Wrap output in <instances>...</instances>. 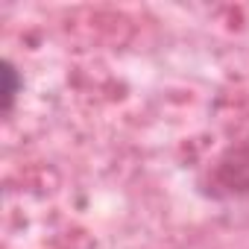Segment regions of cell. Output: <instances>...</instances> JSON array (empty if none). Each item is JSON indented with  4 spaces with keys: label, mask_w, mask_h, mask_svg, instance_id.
<instances>
[{
    "label": "cell",
    "mask_w": 249,
    "mask_h": 249,
    "mask_svg": "<svg viewBox=\"0 0 249 249\" xmlns=\"http://www.w3.org/2000/svg\"><path fill=\"white\" fill-rule=\"evenodd\" d=\"M214 185L223 194H246L249 191V147L229 150L214 167Z\"/></svg>",
    "instance_id": "6da1fadb"
},
{
    "label": "cell",
    "mask_w": 249,
    "mask_h": 249,
    "mask_svg": "<svg viewBox=\"0 0 249 249\" xmlns=\"http://www.w3.org/2000/svg\"><path fill=\"white\" fill-rule=\"evenodd\" d=\"M15 94H18V73H15V68L6 62V65H3V108H6V111H12Z\"/></svg>",
    "instance_id": "7a4b0ae2"
}]
</instances>
